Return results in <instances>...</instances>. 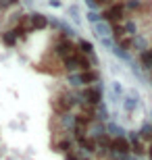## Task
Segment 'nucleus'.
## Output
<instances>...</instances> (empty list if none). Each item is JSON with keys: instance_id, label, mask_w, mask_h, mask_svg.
<instances>
[{"instance_id": "1", "label": "nucleus", "mask_w": 152, "mask_h": 160, "mask_svg": "<svg viewBox=\"0 0 152 160\" xmlns=\"http://www.w3.org/2000/svg\"><path fill=\"white\" fill-rule=\"evenodd\" d=\"M75 106H79V100H77V96L73 94V92H69V89H60V92L54 94V98H52L54 114L65 117V114H69Z\"/></svg>"}, {"instance_id": "2", "label": "nucleus", "mask_w": 152, "mask_h": 160, "mask_svg": "<svg viewBox=\"0 0 152 160\" xmlns=\"http://www.w3.org/2000/svg\"><path fill=\"white\" fill-rule=\"evenodd\" d=\"M125 15H127V11H125V4L123 2H113L111 6H106L104 11L100 12L102 21H106V23H111V25L123 23L125 21Z\"/></svg>"}, {"instance_id": "3", "label": "nucleus", "mask_w": 152, "mask_h": 160, "mask_svg": "<svg viewBox=\"0 0 152 160\" xmlns=\"http://www.w3.org/2000/svg\"><path fill=\"white\" fill-rule=\"evenodd\" d=\"M111 154L119 156V158L131 154V146H129L127 137H125V135H115V137H113V139H111Z\"/></svg>"}, {"instance_id": "4", "label": "nucleus", "mask_w": 152, "mask_h": 160, "mask_svg": "<svg viewBox=\"0 0 152 160\" xmlns=\"http://www.w3.org/2000/svg\"><path fill=\"white\" fill-rule=\"evenodd\" d=\"M102 100V88L100 85H86V89L81 92V102L92 104V106H100Z\"/></svg>"}, {"instance_id": "5", "label": "nucleus", "mask_w": 152, "mask_h": 160, "mask_svg": "<svg viewBox=\"0 0 152 160\" xmlns=\"http://www.w3.org/2000/svg\"><path fill=\"white\" fill-rule=\"evenodd\" d=\"M77 83H83V85H96L100 81V73L96 69H88V71H81L75 77Z\"/></svg>"}, {"instance_id": "6", "label": "nucleus", "mask_w": 152, "mask_h": 160, "mask_svg": "<svg viewBox=\"0 0 152 160\" xmlns=\"http://www.w3.org/2000/svg\"><path fill=\"white\" fill-rule=\"evenodd\" d=\"M129 146H131V152H134L135 156L148 154V143L142 139V135H134V137H131V142H129Z\"/></svg>"}, {"instance_id": "7", "label": "nucleus", "mask_w": 152, "mask_h": 160, "mask_svg": "<svg viewBox=\"0 0 152 160\" xmlns=\"http://www.w3.org/2000/svg\"><path fill=\"white\" fill-rule=\"evenodd\" d=\"M29 23L31 27H34V31H42V29H46L48 25V19L42 15V12H34V15H29Z\"/></svg>"}, {"instance_id": "8", "label": "nucleus", "mask_w": 152, "mask_h": 160, "mask_svg": "<svg viewBox=\"0 0 152 160\" xmlns=\"http://www.w3.org/2000/svg\"><path fill=\"white\" fill-rule=\"evenodd\" d=\"M0 40H2V44H4V46L13 48V46L19 42V38L13 33V29H8V31H2V33H0Z\"/></svg>"}, {"instance_id": "9", "label": "nucleus", "mask_w": 152, "mask_h": 160, "mask_svg": "<svg viewBox=\"0 0 152 160\" xmlns=\"http://www.w3.org/2000/svg\"><path fill=\"white\" fill-rule=\"evenodd\" d=\"M140 62L146 67V69H152V48L140 50Z\"/></svg>"}, {"instance_id": "10", "label": "nucleus", "mask_w": 152, "mask_h": 160, "mask_svg": "<svg viewBox=\"0 0 152 160\" xmlns=\"http://www.w3.org/2000/svg\"><path fill=\"white\" fill-rule=\"evenodd\" d=\"M65 160H90V158L86 154H81V152H77V150H71V152H67Z\"/></svg>"}, {"instance_id": "11", "label": "nucleus", "mask_w": 152, "mask_h": 160, "mask_svg": "<svg viewBox=\"0 0 152 160\" xmlns=\"http://www.w3.org/2000/svg\"><path fill=\"white\" fill-rule=\"evenodd\" d=\"M15 4H19V0H0V11H6Z\"/></svg>"}, {"instance_id": "12", "label": "nucleus", "mask_w": 152, "mask_h": 160, "mask_svg": "<svg viewBox=\"0 0 152 160\" xmlns=\"http://www.w3.org/2000/svg\"><path fill=\"white\" fill-rule=\"evenodd\" d=\"M88 19L92 21V23H98V21H102V17H100L96 11H92V12H88Z\"/></svg>"}, {"instance_id": "13", "label": "nucleus", "mask_w": 152, "mask_h": 160, "mask_svg": "<svg viewBox=\"0 0 152 160\" xmlns=\"http://www.w3.org/2000/svg\"><path fill=\"white\" fill-rule=\"evenodd\" d=\"M50 6H60V0H50Z\"/></svg>"}, {"instance_id": "14", "label": "nucleus", "mask_w": 152, "mask_h": 160, "mask_svg": "<svg viewBox=\"0 0 152 160\" xmlns=\"http://www.w3.org/2000/svg\"><path fill=\"white\" fill-rule=\"evenodd\" d=\"M148 156H150V160H152V143H148Z\"/></svg>"}, {"instance_id": "15", "label": "nucleus", "mask_w": 152, "mask_h": 160, "mask_svg": "<svg viewBox=\"0 0 152 160\" xmlns=\"http://www.w3.org/2000/svg\"><path fill=\"white\" fill-rule=\"evenodd\" d=\"M150 75H152V69H150Z\"/></svg>"}]
</instances>
